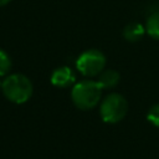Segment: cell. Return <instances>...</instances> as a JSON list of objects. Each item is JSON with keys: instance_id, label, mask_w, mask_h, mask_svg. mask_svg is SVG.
<instances>
[{"instance_id": "cell-1", "label": "cell", "mask_w": 159, "mask_h": 159, "mask_svg": "<svg viewBox=\"0 0 159 159\" xmlns=\"http://www.w3.org/2000/svg\"><path fill=\"white\" fill-rule=\"evenodd\" d=\"M103 88L94 80H82L71 87L72 103L81 111H89L102 101Z\"/></svg>"}, {"instance_id": "cell-5", "label": "cell", "mask_w": 159, "mask_h": 159, "mask_svg": "<svg viewBox=\"0 0 159 159\" xmlns=\"http://www.w3.org/2000/svg\"><path fill=\"white\" fill-rule=\"evenodd\" d=\"M76 73L70 66H60L55 68L50 76V82L57 88H68L72 87L76 81Z\"/></svg>"}, {"instance_id": "cell-10", "label": "cell", "mask_w": 159, "mask_h": 159, "mask_svg": "<svg viewBox=\"0 0 159 159\" xmlns=\"http://www.w3.org/2000/svg\"><path fill=\"white\" fill-rule=\"evenodd\" d=\"M147 119L152 125L159 128V103H157L149 108V111L147 113Z\"/></svg>"}, {"instance_id": "cell-12", "label": "cell", "mask_w": 159, "mask_h": 159, "mask_svg": "<svg viewBox=\"0 0 159 159\" xmlns=\"http://www.w3.org/2000/svg\"><path fill=\"white\" fill-rule=\"evenodd\" d=\"M1 86H2V80H0V91H1Z\"/></svg>"}, {"instance_id": "cell-8", "label": "cell", "mask_w": 159, "mask_h": 159, "mask_svg": "<svg viewBox=\"0 0 159 159\" xmlns=\"http://www.w3.org/2000/svg\"><path fill=\"white\" fill-rule=\"evenodd\" d=\"M145 31L149 37L159 41V10L152 12L145 21Z\"/></svg>"}, {"instance_id": "cell-7", "label": "cell", "mask_w": 159, "mask_h": 159, "mask_svg": "<svg viewBox=\"0 0 159 159\" xmlns=\"http://www.w3.org/2000/svg\"><path fill=\"white\" fill-rule=\"evenodd\" d=\"M98 83L101 84V87L103 89H112L114 88L119 81H120V75L118 71L108 68V70H103L99 76H98Z\"/></svg>"}, {"instance_id": "cell-2", "label": "cell", "mask_w": 159, "mask_h": 159, "mask_svg": "<svg viewBox=\"0 0 159 159\" xmlns=\"http://www.w3.org/2000/svg\"><path fill=\"white\" fill-rule=\"evenodd\" d=\"M1 92L11 103L22 104L32 97L34 84L31 80L22 73H9L2 80Z\"/></svg>"}, {"instance_id": "cell-9", "label": "cell", "mask_w": 159, "mask_h": 159, "mask_svg": "<svg viewBox=\"0 0 159 159\" xmlns=\"http://www.w3.org/2000/svg\"><path fill=\"white\" fill-rule=\"evenodd\" d=\"M11 67H12V61L10 55L5 50L0 48V78L6 77L10 73Z\"/></svg>"}, {"instance_id": "cell-4", "label": "cell", "mask_w": 159, "mask_h": 159, "mask_svg": "<svg viewBox=\"0 0 159 159\" xmlns=\"http://www.w3.org/2000/svg\"><path fill=\"white\" fill-rule=\"evenodd\" d=\"M76 70L86 78L99 76L106 67V56L97 48H89L83 51L76 58Z\"/></svg>"}, {"instance_id": "cell-3", "label": "cell", "mask_w": 159, "mask_h": 159, "mask_svg": "<svg viewBox=\"0 0 159 159\" xmlns=\"http://www.w3.org/2000/svg\"><path fill=\"white\" fill-rule=\"evenodd\" d=\"M128 112V102L120 93H109L99 103V116L104 123L116 124L120 122Z\"/></svg>"}, {"instance_id": "cell-6", "label": "cell", "mask_w": 159, "mask_h": 159, "mask_svg": "<svg viewBox=\"0 0 159 159\" xmlns=\"http://www.w3.org/2000/svg\"><path fill=\"white\" fill-rule=\"evenodd\" d=\"M147 34L145 26H143L140 22H129L123 29V37L128 42H137L143 39V36Z\"/></svg>"}, {"instance_id": "cell-11", "label": "cell", "mask_w": 159, "mask_h": 159, "mask_svg": "<svg viewBox=\"0 0 159 159\" xmlns=\"http://www.w3.org/2000/svg\"><path fill=\"white\" fill-rule=\"evenodd\" d=\"M10 1H11V0H0V7H1V6H5V5H7Z\"/></svg>"}]
</instances>
